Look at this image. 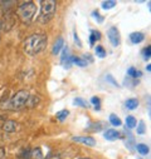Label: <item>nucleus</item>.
Returning <instances> with one entry per match:
<instances>
[{"label": "nucleus", "mask_w": 151, "mask_h": 159, "mask_svg": "<svg viewBox=\"0 0 151 159\" xmlns=\"http://www.w3.org/2000/svg\"><path fill=\"white\" fill-rule=\"evenodd\" d=\"M95 50H96V55L98 57V58H105L106 57V50H105V48L103 47H101V45H97L96 48H95Z\"/></svg>", "instance_id": "b1692460"}, {"label": "nucleus", "mask_w": 151, "mask_h": 159, "mask_svg": "<svg viewBox=\"0 0 151 159\" xmlns=\"http://www.w3.org/2000/svg\"><path fill=\"white\" fill-rule=\"evenodd\" d=\"M72 64H76V65H78V66H86L87 65V61L86 59H81L78 57H72Z\"/></svg>", "instance_id": "6ab92c4d"}, {"label": "nucleus", "mask_w": 151, "mask_h": 159, "mask_svg": "<svg viewBox=\"0 0 151 159\" xmlns=\"http://www.w3.org/2000/svg\"><path fill=\"white\" fill-rule=\"evenodd\" d=\"M103 135H105L106 140H110V142L116 140V139L120 138V133H119L117 130H115V129H107V130L105 132Z\"/></svg>", "instance_id": "1a4fd4ad"}, {"label": "nucleus", "mask_w": 151, "mask_h": 159, "mask_svg": "<svg viewBox=\"0 0 151 159\" xmlns=\"http://www.w3.org/2000/svg\"><path fill=\"white\" fill-rule=\"evenodd\" d=\"M137 159H141V158H137Z\"/></svg>", "instance_id": "c9c22d12"}, {"label": "nucleus", "mask_w": 151, "mask_h": 159, "mask_svg": "<svg viewBox=\"0 0 151 159\" xmlns=\"http://www.w3.org/2000/svg\"><path fill=\"white\" fill-rule=\"evenodd\" d=\"M136 133L137 134H145L146 133V125H145V122H140L139 125H137V129H136Z\"/></svg>", "instance_id": "a878e982"}, {"label": "nucleus", "mask_w": 151, "mask_h": 159, "mask_svg": "<svg viewBox=\"0 0 151 159\" xmlns=\"http://www.w3.org/2000/svg\"><path fill=\"white\" fill-rule=\"evenodd\" d=\"M91 103L95 105V109H96V110H100V109H101V105H100L101 102H100V98H98V97H92V98H91Z\"/></svg>", "instance_id": "cd10ccee"}, {"label": "nucleus", "mask_w": 151, "mask_h": 159, "mask_svg": "<svg viewBox=\"0 0 151 159\" xmlns=\"http://www.w3.org/2000/svg\"><path fill=\"white\" fill-rule=\"evenodd\" d=\"M101 39V33L98 30H91V35H90V45L93 47L95 42L100 40Z\"/></svg>", "instance_id": "f8f14e48"}, {"label": "nucleus", "mask_w": 151, "mask_h": 159, "mask_svg": "<svg viewBox=\"0 0 151 159\" xmlns=\"http://www.w3.org/2000/svg\"><path fill=\"white\" fill-rule=\"evenodd\" d=\"M108 119H110V123H111V124H112L113 127H120V125L122 124L121 119H120V118H119V116H117L116 114H111Z\"/></svg>", "instance_id": "dca6fc26"}, {"label": "nucleus", "mask_w": 151, "mask_h": 159, "mask_svg": "<svg viewBox=\"0 0 151 159\" xmlns=\"http://www.w3.org/2000/svg\"><path fill=\"white\" fill-rule=\"evenodd\" d=\"M68 115H69V111H68V110H61V111H58V113L56 114V118L58 119L59 122H64Z\"/></svg>", "instance_id": "aec40b11"}, {"label": "nucleus", "mask_w": 151, "mask_h": 159, "mask_svg": "<svg viewBox=\"0 0 151 159\" xmlns=\"http://www.w3.org/2000/svg\"><path fill=\"white\" fill-rule=\"evenodd\" d=\"M115 7H116V2H103L102 3V9H105V10H110Z\"/></svg>", "instance_id": "393cba45"}, {"label": "nucleus", "mask_w": 151, "mask_h": 159, "mask_svg": "<svg viewBox=\"0 0 151 159\" xmlns=\"http://www.w3.org/2000/svg\"><path fill=\"white\" fill-rule=\"evenodd\" d=\"M32 158H33V159H46V158H44V154H43V152H42V148L35 147V148L32 150Z\"/></svg>", "instance_id": "ddd939ff"}, {"label": "nucleus", "mask_w": 151, "mask_h": 159, "mask_svg": "<svg viewBox=\"0 0 151 159\" xmlns=\"http://www.w3.org/2000/svg\"><path fill=\"white\" fill-rule=\"evenodd\" d=\"M146 69H147V71H150V70H151V65H150V64H149V65H147V66H146Z\"/></svg>", "instance_id": "473e14b6"}, {"label": "nucleus", "mask_w": 151, "mask_h": 159, "mask_svg": "<svg viewBox=\"0 0 151 159\" xmlns=\"http://www.w3.org/2000/svg\"><path fill=\"white\" fill-rule=\"evenodd\" d=\"M0 159H5V149L0 147Z\"/></svg>", "instance_id": "2f4dec72"}, {"label": "nucleus", "mask_w": 151, "mask_h": 159, "mask_svg": "<svg viewBox=\"0 0 151 159\" xmlns=\"http://www.w3.org/2000/svg\"><path fill=\"white\" fill-rule=\"evenodd\" d=\"M0 30H2V24H0Z\"/></svg>", "instance_id": "f704fd0d"}, {"label": "nucleus", "mask_w": 151, "mask_h": 159, "mask_svg": "<svg viewBox=\"0 0 151 159\" xmlns=\"http://www.w3.org/2000/svg\"><path fill=\"white\" fill-rule=\"evenodd\" d=\"M92 16L95 18V20H97V23H103V16L100 15L98 11H93V13H92Z\"/></svg>", "instance_id": "c85d7f7f"}, {"label": "nucleus", "mask_w": 151, "mask_h": 159, "mask_svg": "<svg viewBox=\"0 0 151 159\" xmlns=\"http://www.w3.org/2000/svg\"><path fill=\"white\" fill-rule=\"evenodd\" d=\"M126 125L129 129H132V128H136V118L132 116V115H129L126 118Z\"/></svg>", "instance_id": "a211bd4d"}, {"label": "nucleus", "mask_w": 151, "mask_h": 159, "mask_svg": "<svg viewBox=\"0 0 151 159\" xmlns=\"http://www.w3.org/2000/svg\"><path fill=\"white\" fill-rule=\"evenodd\" d=\"M106 79H107V80H108V82H111V83H112L113 85H115V87H120V85H119V83H117V82L115 80V79H113V78H112V75H111V74H108V75L106 76Z\"/></svg>", "instance_id": "7c9ffc66"}, {"label": "nucleus", "mask_w": 151, "mask_h": 159, "mask_svg": "<svg viewBox=\"0 0 151 159\" xmlns=\"http://www.w3.org/2000/svg\"><path fill=\"white\" fill-rule=\"evenodd\" d=\"M73 140L78 142V143H82V144H86V145H90V147H95L96 145V140L92 137H73Z\"/></svg>", "instance_id": "0eeeda50"}, {"label": "nucleus", "mask_w": 151, "mask_h": 159, "mask_svg": "<svg viewBox=\"0 0 151 159\" xmlns=\"http://www.w3.org/2000/svg\"><path fill=\"white\" fill-rule=\"evenodd\" d=\"M63 45H64V40L62 38H58L57 39V42L54 43V45H53V49H52V53L53 54H59V52L63 49Z\"/></svg>", "instance_id": "9b49d317"}, {"label": "nucleus", "mask_w": 151, "mask_h": 159, "mask_svg": "<svg viewBox=\"0 0 151 159\" xmlns=\"http://www.w3.org/2000/svg\"><path fill=\"white\" fill-rule=\"evenodd\" d=\"M73 36H74V42H76V44H77L80 48L82 47V42L80 40V38H78V34H77V31L74 30V33H73Z\"/></svg>", "instance_id": "c756f323"}, {"label": "nucleus", "mask_w": 151, "mask_h": 159, "mask_svg": "<svg viewBox=\"0 0 151 159\" xmlns=\"http://www.w3.org/2000/svg\"><path fill=\"white\" fill-rule=\"evenodd\" d=\"M125 107H126L127 109H130V110H134V109H136V108L139 107V100L135 99V98H131V99L126 100Z\"/></svg>", "instance_id": "4468645a"}, {"label": "nucleus", "mask_w": 151, "mask_h": 159, "mask_svg": "<svg viewBox=\"0 0 151 159\" xmlns=\"http://www.w3.org/2000/svg\"><path fill=\"white\" fill-rule=\"evenodd\" d=\"M35 13H37V5L33 2L22 3L17 9L18 18L25 24H30L33 21V18L35 16Z\"/></svg>", "instance_id": "f03ea898"}, {"label": "nucleus", "mask_w": 151, "mask_h": 159, "mask_svg": "<svg viewBox=\"0 0 151 159\" xmlns=\"http://www.w3.org/2000/svg\"><path fill=\"white\" fill-rule=\"evenodd\" d=\"M29 98H30L29 92H27V90H19L18 93H15V95H13V98H12L10 102H9L10 109L19 110V109L28 108Z\"/></svg>", "instance_id": "20e7f679"}, {"label": "nucleus", "mask_w": 151, "mask_h": 159, "mask_svg": "<svg viewBox=\"0 0 151 159\" xmlns=\"http://www.w3.org/2000/svg\"><path fill=\"white\" fill-rule=\"evenodd\" d=\"M142 55H144V59H145V60H149V59L151 58V47H150V45L144 49Z\"/></svg>", "instance_id": "bb28decb"}, {"label": "nucleus", "mask_w": 151, "mask_h": 159, "mask_svg": "<svg viewBox=\"0 0 151 159\" xmlns=\"http://www.w3.org/2000/svg\"><path fill=\"white\" fill-rule=\"evenodd\" d=\"M17 128H18V124L14 120H7L3 124V130L7 133H13L17 130Z\"/></svg>", "instance_id": "9d476101"}, {"label": "nucleus", "mask_w": 151, "mask_h": 159, "mask_svg": "<svg viewBox=\"0 0 151 159\" xmlns=\"http://www.w3.org/2000/svg\"><path fill=\"white\" fill-rule=\"evenodd\" d=\"M19 158H20V159H30V158H32V150H30L29 148H24V149L20 152Z\"/></svg>", "instance_id": "4be33fe9"}, {"label": "nucleus", "mask_w": 151, "mask_h": 159, "mask_svg": "<svg viewBox=\"0 0 151 159\" xmlns=\"http://www.w3.org/2000/svg\"><path fill=\"white\" fill-rule=\"evenodd\" d=\"M41 15L39 18H38V21H39L41 24H47L49 23L54 14H56V2L54 0H43V2H41Z\"/></svg>", "instance_id": "7ed1b4c3"}, {"label": "nucleus", "mask_w": 151, "mask_h": 159, "mask_svg": "<svg viewBox=\"0 0 151 159\" xmlns=\"http://www.w3.org/2000/svg\"><path fill=\"white\" fill-rule=\"evenodd\" d=\"M47 35L44 34H33L30 36H28L24 42V52L28 54V55H37L39 54L41 52H43L47 47Z\"/></svg>", "instance_id": "f257e3e1"}, {"label": "nucleus", "mask_w": 151, "mask_h": 159, "mask_svg": "<svg viewBox=\"0 0 151 159\" xmlns=\"http://www.w3.org/2000/svg\"><path fill=\"white\" fill-rule=\"evenodd\" d=\"M103 127H105V123H102V122H97V123L90 124V127L87 128V130H90V132H100Z\"/></svg>", "instance_id": "2eb2a0df"}, {"label": "nucleus", "mask_w": 151, "mask_h": 159, "mask_svg": "<svg viewBox=\"0 0 151 159\" xmlns=\"http://www.w3.org/2000/svg\"><path fill=\"white\" fill-rule=\"evenodd\" d=\"M129 38H130V40H131L132 44H140V43H142L145 40V35L142 33H140V31L131 33Z\"/></svg>", "instance_id": "6e6552de"}, {"label": "nucleus", "mask_w": 151, "mask_h": 159, "mask_svg": "<svg viewBox=\"0 0 151 159\" xmlns=\"http://www.w3.org/2000/svg\"><path fill=\"white\" fill-rule=\"evenodd\" d=\"M127 75H129L130 78H139V76L142 75V73L131 66V68H129V70H127Z\"/></svg>", "instance_id": "412c9836"}, {"label": "nucleus", "mask_w": 151, "mask_h": 159, "mask_svg": "<svg viewBox=\"0 0 151 159\" xmlns=\"http://www.w3.org/2000/svg\"><path fill=\"white\" fill-rule=\"evenodd\" d=\"M135 148H136V150H137L140 154H142V155H147L149 152H150V149H149V147H147L146 144H137Z\"/></svg>", "instance_id": "f3484780"}, {"label": "nucleus", "mask_w": 151, "mask_h": 159, "mask_svg": "<svg viewBox=\"0 0 151 159\" xmlns=\"http://www.w3.org/2000/svg\"><path fill=\"white\" fill-rule=\"evenodd\" d=\"M73 104L77 105V107H82V108H88V103L86 100H83L82 98H76L73 100Z\"/></svg>", "instance_id": "5701e85b"}, {"label": "nucleus", "mask_w": 151, "mask_h": 159, "mask_svg": "<svg viewBox=\"0 0 151 159\" xmlns=\"http://www.w3.org/2000/svg\"><path fill=\"white\" fill-rule=\"evenodd\" d=\"M107 38L110 43L113 45V47H119L120 43H121V35H120V31L115 26H111L108 30H107Z\"/></svg>", "instance_id": "39448f33"}, {"label": "nucleus", "mask_w": 151, "mask_h": 159, "mask_svg": "<svg viewBox=\"0 0 151 159\" xmlns=\"http://www.w3.org/2000/svg\"><path fill=\"white\" fill-rule=\"evenodd\" d=\"M81 159H90V158H81Z\"/></svg>", "instance_id": "72a5a7b5"}, {"label": "nucleus", "mask_w": 151, "mask_h": 159, "mask_svg": "<svg viewBox=\"0 0 151 159\" xmlns=\"http://www.w3.org/2000/svg\"><path fill=\"white\" fill-rule=\"evenodd\" d=\"M72 57L69 55V50L67 49V47L64 48L63 47V54H62V59H61V64L66 68V69H69L71 65H72Z\"/></svg>", "instance_id": "423d86ee"}]
</instances>
